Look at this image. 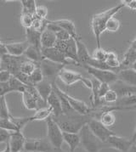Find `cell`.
I'll return each mask as SVG.
<instances>
[{"label":"cell","mask_w":136,"mask_h":152,"mask_svg":"<svg viewBox=\"0 0 136 152\" xmlns=\"http://www.w3.org/2000/svg\"><path fill=\"white\" fill-rule=\"evenodd\" d=\"M41 32L37 31L32 30L31 28L26 29V41L29 43V45L36 46L41 48L40 44V38H41Z\"/></svg>","instance_id":"obj_29"},{"label":"cell","mask_w":136,"mask_h":152,"mask_svg":"<svg viewBox=\"0 0 136 152\" xmlns=\"http://www.w3.org/2000/svg\"><path fill=\"white\" fill-rule=\"evenodd\" d=\"M0 63H1V56H0Z\"/></svg>","instance_id":"obj_60"},{"label":"cell","mask_w":136,"mask_h":152,"mask_svg":"<svg viewBox=\"0 0 136 152\" xmlns=\"http://www.w3.org/2000/svg\"><path fill=\"white\" fill-rule=\"evenodd\" d=\"M53 23H55L57 26H59L61 29L67 31L70 34V36L72 37L73 39H76L77 37H78V35L76 31V26L73 21L67 20V19H61V20H51Z\"/></svg>","instance_id":"obj_25"},{"label":"cell","mask_w":136,"mask_h":152,"mask_svg":"<svg viewBox=\"0 0 136 152\" xmlns=\"http://www.w3.org/2000/svg\"><path fill=\"white\" fill-rule=\"evenodd\" d=\"M63 141L69 147V152H75L78 147L80 145V136L79 134L63 132Z\"/></svg>","instance_id":"obj_22"},{"label":"cell","mask_w":136,"mask_h":152,"mask_svg":"<svg viewBox=\"0 0 136 152\" xmlns=\"http://www.w3.org/2000/svg\"><path fill=\"white\" fill-rule=\"evenodd\" d=\"M108 51L103 48H96L93 52V55H91L92 59L98 61H105L107 56Z\"/></svg>","instance_id":"obj_41"},{"label":"cell","mask_w":136,"mask_h":152,"mask_svg":"<svg viewBox=\"0 0 136 152\" xmlns=\"http://www.w3.org/2000/svg\"><path fill=\"white\" fill-rule=\"evenodd\" d=\"M128 152H136V142L133 144V145L131 146V148L129 150Z\"/></svg>","instance_id":"obj_54"},{"label":"cell","mask_w":136,"mask_h":152,"mask_svg":"<svg viewBox=\"0 0 136 152\" xmlns=\"http://www.w3.org/2000/svg\"><path fill=\"white\" fill-rule=\"evenodd\" d=\"M9 85L10 87V89L12 92H18V93H23L25 91L26 86L23 84L21 82H20L17 78L12 77L9 81Z\"/></svg>","instance_id":"obj_35"},{"label":"cell","mask_w":136,"mask_h":152,"mask_svg":"<svg viewBox=\"0 0 136 152\" xmlns=\"http://www.w3.org/2000/svg\"><path fill=\"white\" fill-rule=\"evenodd\" d=\"M130 48H132L133 49H135L136 51V37H135V38L130 43V46H129Z\"/></svg>","instance_id":"obj_53"},{"label":"cell","mask_w":136,"mask_h":152,"mask_svg":"<svg viewBox=\"0 0 136 152\" xmlns=\"http://www.w3.org/2000/svg\"><path fill=\"white\" fill-rule=\"evenodd\" d=\"M0 128L6 130L8 132H17L20 131L17 126L11 121L10 118L0 119Z\"/></svg>","instance_id":"obj_37"},{"label":"cell","mask_w":136,"mask_h":152,"mask_svg":"<svg viewBox=\"0 0 136 152\" xmlns=\"http://www.w3.org/2000/svg\"><path fill=\"white\" fill-rule=\"evenodd\" d=\"M51 116H52V110L49 106H47L45 108L37 110L33 116H29V119H30V122H35V121H46Z\"/></svg>","instance_id":"obj_30"},{"label":"cell","mask_w":136,"mask_h":152,"mask_svg":"<svg viewBox=\"0 0 136 152\" xmlns=\"http://www.w3.org/2000/svg\"><path fill=\"white\" fill-rule=\"evenodd\" d=\"M29 47V43L27 41L15 42V43H6V48L8 54L12 56H21L24 55L26 49Z\"/></svg>","instance_id":"obj_19"},{"label":"cell","mask_w":136,"mask_h":152,"mask_svg":"<svg viewBox=\"0 0 136 152\" xmlns=\"http://www.w3.org/2000/svg\"><path fill=\"white\" fill-rule=\"evenodd\" d=\"M24 151L26 152H52L54 148L47 139L36 138L26 140Z\"/></svg>","instance_id":"obj_12"},{"label":"cell","mask_w":136,"mask_h":152,"mask_svg":"<svg viewBox=\"0 0 136 152\" xmlns=\"http://www.w3.org/2000/svg\"><path fill=\"white\" fill-rule=\"evenodd\" d=\"M10 132L0 128V144H3V143L7 144L10 140Z\"/></svg>","instance_id":"obj_49"},{"label":"cell","mask_w":136,"mask_h":152,"mask_svg":"<svg viewBox=\"0 0 136 152\" xmlns=\"http://www.w3.org/2000/svg\"><path fill=\"white\" fill-rule=\"evenodd\" d=\"M47 23H48V20L47 19L46 20H43V19L38 18L36 15H34L31 28L32 30L37 31H39V32L42 33L43 31L46 29Z\"/></svg>","instance_id":"obj_34"},{"label":"cell","mask_w":136,"mask_h":152,"mask_svg":"<svg viewBox=\"0 0 136 152\" xmlns=\"http://www.w3.org/2000/svg\"><path fill=\"white\" fill-rule=\"evenodd\" d=\"M8 55V50L6 48V43H0V56Z\"/></svg>","instance_id":"obj_52"},{"label":"cell","mask_w":136,"mask_h":152,"mask_svg":"<svg viewBox=\"0 0 136 152\" xmlns=\"http://www.w3.org/2000/svg\"><path fill=\"white\" fill-rule=\"evenodd\" d=\"M124 5L123 4H119L116 6L105 10L104 12L94 15L90 20V26L93 31V34L95 37V41L97 44V48H101L100 45V37L101 34L105 31V25L108 20L113 17L116 14L120 12Z\"/></svg>","instance_id":"obj_2"},{"label":"cell","mask_w":136,"mask_h":152,"mask_svg":"<svg viewBox=\"0 0 136 152\" xmlns=\"http://www.w3.org/2000/svg\"><path fill=\"white\" fill-rule=\"evenodd\" d=\"M11 116L12 115L10 112L5 96H1L0 97V119L10 118Z\"/></svg>","instance_id":"obj_36"},{"label":"cell","mask_w":136,"mask_h":152,"mask_svg":"<svg viewBox=\"0 0 136 152\" xmlns=\"http://www.w3.org/2000/svg\"><path fill=\"white\" fill-rule=\"evenodd\" d=\"M26 138L22 131H17L10 133L9 145L10 147L11 152H20L24 151V146L26 143Z\"/></svg>","instance_id":"obj_16"},{"label":"cell","mask_w":136,"mask_h":152,"mask_svg":"<svg viewBox=\"0 0 136 152\" xmlns=\"http://www.w3.org/2000/svg\"><path fill=\"white\" fill-rule=\"evenodd\" d=\"M105 62L106 65L118 74L120 72V66H121V60L118 57V55L113 51H108L107 56Z\"/></svg>","instance_id":"obj_28"},{"label":"cell","mask_w":136,"mask_h":152,"mask_svg":"<svg viewBox=\"0 0 136 152\" xmlns=\"http://www.w3.org/2000/svg\"><path fill=\"white\" fill-rule=\"evenodd\" d=\"M51 117L58 124L62 132L73 133V134H78L81 129L88 124V121L91 118H93L90 115L83 116L76 112L67 115L61 114V116L56 117H53V116Z\"/></svg>","instance_id":"obj_1"},{"label":"cell","mask_w":136,"mask_h":152,"mask_svg":"<svg viewBox=\"0 0 136 152\" xmlns=\"http://www.w3.org/2000/svg\"><path fill=\"white\" fill-rule=\"evenodd\" d=\"M55 48L63 53L68 61L74 62L76 66H79L77 55V45L72 37H71L67 41L57 40L55 44Z\"/></svg>","instance_id":"obj_9"},{"label":"cell","mask_w":136,"mask_h":152,"mask_svg":"<svg viewBox=\"0 0 136 152\" xmlns=\"http://www.w3.org/2000/svg\"><path fill=\"white\" fill-rule=\"evenodd\" d=\"M56 39L60 40V41H67V40H69L72 37L67 31H66L63 29H61L57 33H56Z\"/></svg>","instance_id":"obj_46"},{"label":"cell","mask_w":136,"mask_h":152,"mask_svg":"<svg viewBox=\"0 0 136 152\" xmlns=\"http://www.w3.org/2000/svg\"><path fill=\"white\" fill-rule=\"evenodd\" d=\"M121 27V22L118 19L115 18L114 16L108 20L105 25V31L109 32H116L120 29Z\"/></svg>","instance_id":"obj_38"},{"label":"cell","mask_w":136,"mask_h":152,"mask_svg":"<svg viewBox=\"0 0 136 152\" xmlns=\"http://www.w3.org/2000/svg\"><path fill=\"white\" fill-rule=\"evenodd\" d=\"M131 69H132V70H134V71L136 72V61L134 63V64H133V66H131Z\"/></svg>","instance_id":"obj_56"},{"label":"cell","mask_w":136,"mask_h":152,"mask_svg":"<svg viewBox=\"0 0 136 152\" xmlns=\"http://www.w3.org/2000/svg\"><path fill=\"white\" fill-rule=\"evenodd\" d=\"M65 66H66L64 65L55 63L46 59H43L39 63V67L43 73V80L49 82L53 87L56 85V80L59 77V74Z\"/></svg>","instance_id":"obj_6"},{"label":"cell","mask_w":136,"mask_h":152,"mask_svg":"<svg viewBox=\"0 0 136 152\" xmlns=\"http://www.w3.org/2000/svg\"><path fill=\"white\" fill-rule=\"evenodd\" d=\"M118 78L124 83L136 88V72L131 68L121 70L118 73Z\"/></svg>","instance_id":"obj_21"},{"label":"cell","mask_w":136,"mask_h":152,"mask_svg":"<svg viewBox=\"0 0 136 152\" xmlns=\"http://www.w3.org/2000/svg\"><path fill=\"white\" fill-rule=\"evenodd\" d=\"M64 96L67 98L68 102L70 104L71 107L74 110L76 113L83 115V116H88L90 115L91 116V112H92V107H90L88 104H87L84 101H82L80 99H78L76 98L72 97V95L68 94L67 93L63 91Z\"/></svg>","instance_id":"obj_15"},{"label":"cell","mask_w":136,"mask_h":152,"mask_svg":"<svg viewBox=\"0 0 136 152\" xmlns=\"http://www.w3.org/2000/svg\"><path fill=\"white\" fill-rule=\"evenodd\" d=\"M109 89H110V86L108 85V84H106V83H101L100 88H99V94H98V98H99V100H101L103 99L104 95L105 94V93L108 91Z\"/></svg>","instance_id":"obj_50"},{"label":"cell","mask_w":136,"mask_h":152,"mask_svg":"<svg viewBox=\"0 0 136 152\" xmlns=\"http://www.w3.org/2000/svg\"><path fill=\"white\" fill-rule=\"evenodd\" d=\"M98 120L105 127L110 128L111 127H113L116 122V116L112 111H104L99 114Z\"/></svg>","instance_id":"obj_31"},{"label":"cell","mask_w":136,"mask_h":152,"mask_svg":"<svg viewBox=\"0 0 136 152\" xmlns=\"http://www.w3.org/2000/svg\"><path fill=\"white\" fill-rule=\"evenodd\" d=\"M34 15H36L38 18L46 20L47 15H48V9H47V7L43 6V5H37Z\"/></svg>","instance_id":"obj_44"},{"label":"cell","mask_w":136,"mask_h":152,"mask_svg":"<svg viewBox=\"0 0 136 152\" xmlns=\"http://www.w3.org/2000/svg\"><path fill=\"white\" fill-rule=\"evenodd\" d=\"M120 3L123 4L124 7H129L130 10L136 11V0H123Z\"/></svg>","instance_id":"obj_51"},{"label":"cell","mask_w":136,"mask_h":152,"mask_svg":"<svg viewBox=\"0 0 136 152\" xmlns=\"http://www.w3.org/2000/svg\"><path fill=\"white\" fill-rule=\"evenodd\" d=\"M118 96L117 93L110 88L108 91L105 93L104 97L102 99V101L104 102L105 104H112L116 103L118 101Z\"/></svg>","instance_id":"obj_39"},{"label":"cell","mask_w":136,"mask_h":152,"mask_svg":"<svg viewBox=\"0 0 136 152\" xmlns=\"http://www.w3.org/2000/svg\"><path fill=\"white\" fill-rule=\"evenodd\" d=\"M109 86H110V88L117 93L118 99L124 97V96L131 95V94H136V88L128 85L119 80L116 81L115 83H111V85Z\"/></svg>","instance_id":"obj_18"},{"label":"cell","mask_w":136,"mask_h":152,"mask_svg":"<svg viewBox=\"0 0 136 152\" xmlns=\"http://www.w3.org/2000/svg\"><path fill=\"white\" fill-rule=\"evenodd\" d=\"M42 55H43V58L46 60L55 62V63H58V64H61L64 66L67 65H75L74 62L72 61H68L66 58V56L64 55L63 53H61L60 50L56 49L55 47L50 48V49H42Z\"/></svg>","instance_id":"obj_14"},{"label":"cell","mask_w":136,"mask_h":152,"mask_svg":"<svg viewBox=\"0 0 136 152\" xmlns=\"http://www.w3.org/2000/svg\"><path fill=\"white\" fill-rule=\"evenodd\" d=\"M4 41V40L3 38H1V37H0V43H3Z\"/></svg>","instance_id":"obj_58"},{"label":"cell","mask_w":136,"mask_h":152,"mask_svg":"<svg viewBox=\"0 0 136 152\" xmlns=\"http://www.w3.org/2000/svg\"><path fill=\"white\" fill-rule=\"evenodd\" d=\"M22 5V11L21 14H29V15H35L37 4L34 0H22L21 2Z\"/></svg>","instance_id":"obj_32"},{"label":"cell","mask_w":136,"mask_h":152,"mask_svg":"<svg viewBox=\"0 0 136 152\" xmlns=\"http://www.w3.org/2000/svg\"><path fill=\"white\" fill-rule=\"evenodd\" d=\"M80 136V145L86 152H100L104 148H108L105 143L96 138L88 127L85 125L78 133Z\"/></svg>","instance_id":"obj_3"},{"label":"cell","mask_w":136,"mask_h":152,"mask_svg":"<svg viewBox=\"0 0 136 152\" xmlns=\"http://www.w3.org/2000/svg\"><path fill=\"white\" fill-rule=\"evenodd\" d=\"M33 16L34 15H29V14H21V15H20V24H21V26L26 29L31 28L32 20H33Z\"/></svg>","instance_id":"obj_43"},{"label":"cell","mask_w":136,"mask_h":152,"mask_svg":"<svg viewBox=\"0 0 136 152\" xmlns=\"http://www.w3.org/2000/svg\"><path fill=\"white\" fill-rule=\"evenodd\" d=\"M47 105L52 110V116H51L56 117V116H61L62 114L61 105V102H60V99L58 97L57 94L54 91V89H53V91L50 94V95L47 99Z\"/></svg>","instance_id":"obj_20"},{"label":"cell","mask_w":136,"mask_h":152,"mask_svg":"<svg viewBox=\"0 0 136 152\" xmlns=\"http://www.w3.org/2000/svg\"><path fill=\"white\" fill-rule=\"evenodd\" d=\"M58 78L61 80L67 86H71L76 83H78V82H80L86 88L91 89V81H90V79L84 77L80 73L66 69V67L63 68L61 71Z\"/></svg>","instance_id":"obj_7"},{"label":"cell","mask_w":136,"mask_h":152,"mask_svg":"<svg viewBox=\"0 0 136 152\" xmlns=\"http://www.w3.org/2000/svg\"><path fill=\"white\" fill-rule=\"evenodd\" d=\"M87 70V72L92 77L98 80L101 83H106L108 85H111V83L118 81V74L111 71H104V70H99L94 67L88 66H83Z\"/></svg>","instance_id":"obj_11"},{"label":"cell","mask_w":136,"mask_h":152,"mask_svg":"<svg viewBox=\"0 0 136 152\" xmlns=\"http://www.w3.org/2000/svg\"><path fill=\"white\" fill-rule=\"evenodd\" d=\"M136 141H135L132 138L127 139L125 137L114 134L108 139L105 144L107 145L108 148L117 150L119 152H128L131 146L133 145V144Z\"/></svg>","instance_id":"obj_13"},{"label":"cell","mask_w":136,"mask_h":152,"mask_svg":"<svg viewBox=\"0 0 136 152\" xmlns=\"http://www.w3.org/2000/svg\"><path fill=\"white\" fill-rule=\"evenodd\" d=\"M12 77V74L10 72L0 70V83H8Z\"/></svg>","instance_id":"obj_48"},{"label":"cell","mask_w":136,"mask_h":152,"mask_svg":"<svg viewBox=\"0 0 136 152\" xmlns=\"http://www.w3.org/2000/svg\"><path fill=\"white\" fill-rule=\"evenodd\" d=\"M20 152H26V151H20Z\"/></svg>","instance_id":"obj_59"},{"label":"cell","mask_w":136,"mask_h":152,"mask_svg":"<svg viewBox=\"0 0 136 152\" xmlns=\"http://www.w3.org/2000/svg\"><path fill=\"white\" fill-rule=\"evenodd\" d=\"M38 66H39V64L34 63V62L28 61V60H26L20 67V72L26 74L27 76H30Z\"/></svg>","instance_id":"obj_33"},{"label":"cell","mask_w":136,"mask_h":152,"mask_svg":"<svg viewBox=\"0 0 136 152\" xmlns=\"http://www.w3.org/2000/svg\"><path fill=\"white\" fill-rule=\"evenodd\" d=\"M29 78H30V82H31V85L35 86L37 83H39L40 82H42L43 80V73L41 72V69L39 66L35 69V71L31 73V75L29 76Z\"/></svg>","instance_id":"obj_40"},{"label":"cell","mask_w":136,"mask_h":152,"mask_svg":"<svg viewBox=\"0 0 136 152\" xmlns=\"http://www.w3.org/2000/svg\"><path fill=\"white\" fill-rule=\"evenodd\" d=\"M47 124V140H49L50 145L59 152H65L62 151V145H63V134L62 130L58 126L52 117L50 116L46 120Z\"/></svg>","instance_id":"obj_4"},{"label":"cell","mask_w":136,"mask_h":152,"mask_svg":"<svg viewBox=\"0 0 136 152\" xmlns=\"http://www.w3.org/2000/svg\"><path fill=\"white\" fill-rule=\"evenodd\" d=\"M56 41V34L50 31L45 30L43 31L41 34V38H40V44H41V49H50L55 47Z\"/></svg>","instance_id":"obj_26"},{"label":"cell","mask_w":136,"mask_h":152,"mask_svg":"<svg viewBox=\"0 0 136 152\" xmlns=\"http://www.w3.org/2000/svg\"><path fill=\"white\" fill-rule=\"evenodd\" d=\"M10 87L9 85V82L8 83H0V97L1 96H5L6 94L11 93Z\"/></svg>","instance_id":"obj_47"},{"label":"cell","mask_w":136,"mask_h":152,"mask_svg":"<svg viewBox=\"0 0 136 152\" xmlns=\"http://www.w3.org/2000/svg\"><path fill=\"white\" fill-rule=\"evenodd\" d=\"M120 60H121L120 71L125 70V69H129L136 61V51L135 49L129 47L123 55V58Z\"/></svg>","instance_id":"obj_24"},{"label":"cell","mask_w":136,"mask_h":152,"mask_svg":"<svg viewBox=\"0 0 136 152\" xmlns=\"http://www.w3.org/2000/svg\"><path fill=\"white\" fill-rule=\"evenodd\" d=\"M77 45V55H78V61L80 66H87L89 61L92 59L88 50L87 49L86 45L81 40L80 37L74 39Z\"/></svg>","instance_id":"obj_17"},{"label":"cell","mask_w":136,"mask_h":152,"mask_svg":"<svg viewBox=\"0 0 136 152\" xmlns=\"http://www.w3.org/2000/svg\"><path fill=\"white\" fill-rule=\"evenodd\" d=\"M10 119L19 128L20 131H22V129L25 128L26 125L30 122V119H29V116L28 117H15V116H10Z\"/></svg>","instance_id":"obj_42"},{"label":"cell","mask_w":136,"mask_h":152,"mask_svg":"<svg viewBox=\"0 0 136 152\" xmlns=\"http://www.w3.org/2000/svg\"><path fill=\"white\" fill-rule=\"evenodd\" d=\"M39 96L43 99L45 103H47V99L50 95V94L53 91V86L50 84L49 82L43 80L39 83L35 85Z\"/></svg>","instance_id":"obj_27"},{"label":"cell","mask_w":136,"mask_h":152,"mask_svg":"<svg viewBox=\"0 0 136 152\" xmlns=\"http://www.w3.org/2000/svg\"><path fill=\"white\" fill-rule=\"evenodd\" d=\"M13 77H15V78H17L20 82H21V83H22L23 84H25L26 86H33L31 85V82H30L29 76H27V75H26V74H23V73L19 72L18 73H16V74H15V76H13Z\"/></svg>","instance_id":"obj_45"},{"label":"cell","mask_w":136,"mask_h":152,"mask_svg":"<svg viewBox=\"0 0 136 152\" xmlns=\"http://www.w3.org/2000/svg\"><path fill=\"white\" fill-rule=\"evenodd\" d=\"M0 152H11L10 151V147L9 145V143H7L6 144V147H5V149L4 150V151H2Z\"/></svg>","instance_id":"obj_55"},{"label":"cell","mask_w":136,"mask_h":152,"mask_svg":"<svg viewBox=\"0 0 136 152\" xmlns=\"http://www.w3.org/2000/svg\"><path fill=\"white\" fill-rule=\"evenodd\" d=\"M24 55L21 56H12L10 55H5L1 56V63H0V70H5L15 76L16 73L20 72V67L21 64L26 61Z\"/></svg>","instance_id":"obj_8"},{"label":"cell","mask_w":136,"mask_h":152,"mask_svg":"<svg viewBox=\"0 0 136 152\" xmlns=\"http://www.w3.org/2000/svg\"><path fill=\"white\" fill-rule=\"evenodd\" d=\"M22 100L26 108L30 110H37L48 106L39 96L35 86H26L25 91L22 93Z\"/></svg>","instance_id":"obj_5"},{"label":"cell","mask_w":136,"mask_h":152,"mask_svg":"<svg viewBox=\"0 0 136 152\" xmlns=\"http://www.w3.org/2000/svg\"><path fill=\"white\" fill-rule=\"evenodd\" d=\"M87 126L92 132V134L103 143H106V141L111 136L116 134L110 128L105 127L98 119L95 118H91L88 122Z\"/></svg>","instance_id":"obj_10"},{"label":"cell","mask_w":136,"mask_h":152,"mask_svg":"<svg viewBox=\"0 0 136 152\" xmlns=\"http://www.w3.org/2000/svg\"><path fill=\"white\" fill-rule=\"evenodd\" d=\"M23 55L25 56L26 60L37 64H39L44 59L42 55V49L32 45H29V47L26 49Z\"/></svg>","instance_id":"obj_23"},{"label":"cell","mask_w":136,"mask_h":152,"mask_svg":"<svg viewBox=\"0 0 136 152\" xmlns=\"http://www.w3.org/2000/svg\"><path fill=\"white\" fill-rule=\"evenodd\" d=\"M132 139L136 141V128H135V132H134V134H133V136H132Z\"/></svg>","instance_id":"obj_57"}]
</instances>
